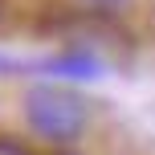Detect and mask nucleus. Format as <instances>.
Masks as SVG:
<instances>
[{"mask_svg": "<svg viewBox=\"0 0 155 155\" xmlns=\"http://www.w3.org/2000/svg\"><path fill=\"white\" fill-rule=\"evenodd\" d=\"M25 114H29V127L37 135L65 143V139H78V135H82L90 110H86V102L78 98V94H65V90H33L29 98H25Z\"/></svg>", "mask_w": 155, "mask_h": 155, "instance_id": "nucleus-1", "label": "nucleus"}, {"mask_svg": "<svg viewBox=\"0 0 155 155\" xmlns=\"http://www.w3.org/2000/svg\"><path fill=\"white\" fill-rule=\"evenodd\" d=\"M98 4H123V0H98Z\"/></svg>", "mask_w": 155, "mask_h": 155, "instance_id": "nucleus-2", "label": "nucleus"}, {"mask_svg": "<svg viewBox=\"0 0 155 155\" xmlns=\"http://www.w3.org/2000/svg\"><path fill=\"white\" fill-rule=\"evenodd\" d=\"M0 12H4V0H0Z\"/></svg>", "mask_w": 155, "mask_h": 155, "instance_id": "nucleus-3", "label": "nucleus"}]
</instances>
